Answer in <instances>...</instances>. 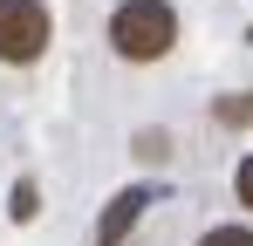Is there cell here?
<instances>
[{
    "instance_id": "cell-1",
    "label": "cell",
    "mask_w": 253,
    "mask_h": 246,
    "mask_svg": "<svg viewBox=\"0 0 253 246\" xmlns=\"http://www.w3.org/2000/svg\"><path fill=\"white\" fill-rule=\"evenodd\" d=\"M110 55L117 62H165L171 48H178V7L171 0H117L110 7Z\"/></svg>"
},
{
    "instance_id": "cell-2",
    "label": "cell",
    "mask_w": 253,
    "mask_h": 246,
    "mask_svg": "<svg viewBox=\"0 0 253 246\" xmlns=\"http://www.w3.org/2000/svg\"><path fill=\"white\" fill-rule=\"evenodd\" d=\"M55 41L48 0H0V69H35Z\"/></svg>"
},
{
    "instance_id": "cell-3",
    "label": "cell",
    "mask_w": 253,
    "mask_h": 246,
    "mask_svg": "<svg viewBox=\"0 0 253 246\" xmlns=\"http://www.w3.org/2000/svg\"><path fill=\"white\" fill-rule=\"evenodd\" d=\"M144 205H151V192H144V185L117 192V199H110V212L96 219V246H124V233L137 226V219H144Z\"/></svg>"
},
{
    "instance_id": "cell-4",
    "label": "cell",
    "mask_w": 253,
    "mask_h": 246,
    "mask_svg": "<svg viewBox=\"0 0 253 246\" xmlns=\"http://www.w3.org/2000/svg\"><path fill=\"white\" fill-rule=\"evenodd\" d=\"M212 117L226 123V130H247V123H253V96H247V89H233V96H219V110H212Z\"/></svg>"
},
{
    "instance_id": "cell-5",
    "label": "cell",
    "mask_w": 253,
    "mask_h": 246,
    "mask_svg": "<svg viewBox=\"0 0 253 246\" xmlns=\"http://www.w3.org/2000/svg\"><path fill=\"white\" fill-rule=\"evenodd\" d=\"M7 212H14V219H21V226H28V219H35V212H42V192H35V185H28V178H21V185H14V192H7Z\"/></svg>"
},
{
    "instance_id": "cell-6",
    "label": "cell",
    "mask_w": 253,
    "mask_h": 246,
    "mask_svg": "<svg viewBox=\"0 0 253 246\" xmlns=\"http://www.w3.org/2000/svg\"><path fill=\"white\" fill-rule=\"evenodd\" d=\"M199 246H253V226H206Z\"/></svg>"
},
{
    "instance_id": "cell-7",
    "label": "cell",
    "mask_w": 253,
    "mask_h": 246,
    "mask_svg": "<svg viewBox=\"0 0 253 246\" xmlns=\"http://www.w3.org/2000/svg\"><path fill=\"white\" fill-rule=\"evenodd\" d=\"M233 199H240V205L253 212V151L240 158V171H233Z\"/></svg>"
},
{
    "instance_id": "cell-8",
    "label": "cell",
    "mask_w": 253,
    "mask_h": 246,
    "mask_svg": "<svg viewBox=\"0 0 253 246\" xmlns=\"http://www.w3.org/2000/svg\"><path fill=\"white\" fill-rule=\"evenodd\" d=\"M165 151H171L165 130H144V137H137V158H165Z\"/></svg>"
}]
</instances>
